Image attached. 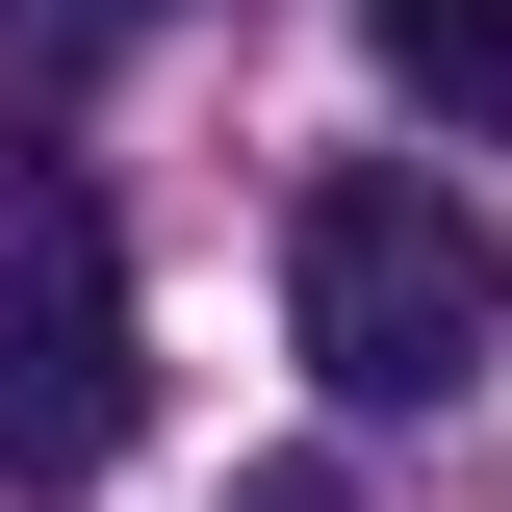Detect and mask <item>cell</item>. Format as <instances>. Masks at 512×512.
<instances>
[{"label": "cell", "mask_w": 512, "mask_h": 512, "mask_svg": "<svg viewBox=\"0 0 512 512\" xmlns=\"http://www.w3.org/2000/svg\"><path fill=\"white\" fill-rule=\"evenodd\" d=\"M282 333H308L333 410H461V384L512 359V231L436 154H359V180L282 205Z\"/></svg>", "instance_id": "6da1fadb"}, {"label": "cell", "mask_w": 512, "mask_h": 512, "mask_svg": "<svg viewBox=\"0 0 512 512\" xmlns=\"http://www.w3.org/2000/svg\"><path fill=\"white\" fill-rule=\"evenodd\" d=\"M128 410H154V359H128V231H103V180L0 154V487H103Z\"/></svg>", "instance_id": "7a4b0ae2"}, {"label": "cell", "mask_w": 512, "mask_h": 512, "mask_svg": "<svg viewBox=\"0 0 512 512\" xmlns=\"http://www.w3.org/2000/svg\"><path fill=\"white\" fill-rule=\"evenodd\" d=\"M359 52L410 77L436 128H512V0H359Z\"/></svg>", "instance_id": "3957f363"}, {"label": "cell", "mask_w": 512, "mask_h": 512, "mask_svg": "<svg viewBox=\"0 0 512 512\" xmlns=\"http://www.w3.org/2000/svg\"><path fill=\"white\" fill-rule=\"evenodd\" d=\"M180 0H0V77H103V52H154Z\"/></svg>", "instance_id": "277c9868"}, {"label": "cell", "mask_w": 512, "mask_h": 512, "mask_svg": "<svg viewBox=\"0 0 512 512\" xmlns=\"http://www.w3.org/2000/svg\"><path fill=\"white\" fill-rule=\"evenodd\" d=\"M231 512H359V487H333V461H256V487H231Z\"/></svg>", "instance_id": "5b68a950"}]
</instances>
